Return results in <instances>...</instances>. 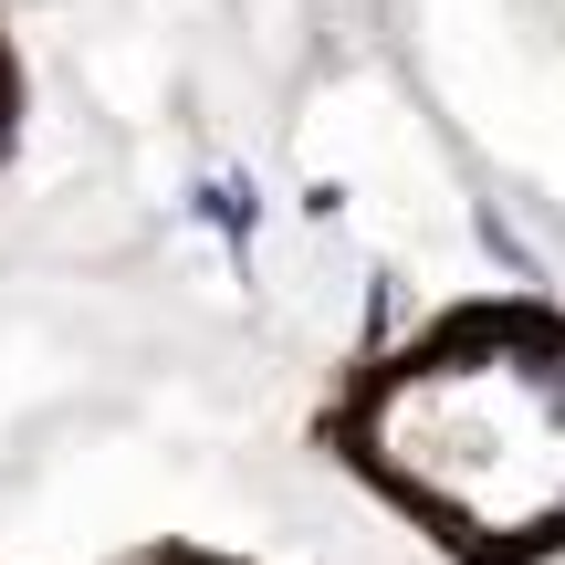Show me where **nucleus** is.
Wrapping results in <instances>:
<instances>
[{
  "label": "nucleus",
  "mask_w": 565,
  "mask_h": 565,
  "mask_svg": "<svg viewBox=\"0 0 565 565\" xmlns=\"http://www.w3.org/2000/svg\"><path fill=\"white\" fill-rule=\"evenodd\" d=\"M387 461L429 503L492 534L565 513V366L555 356H440L387 408Z\"/></svg>",
  "instance_id": "f257e3e1"
}]
</instances>
